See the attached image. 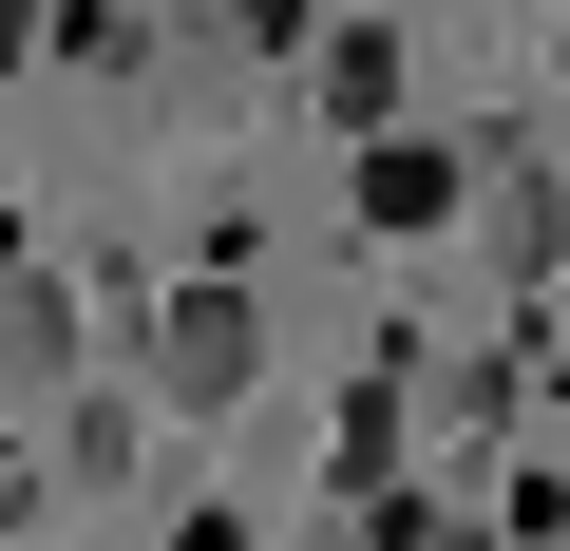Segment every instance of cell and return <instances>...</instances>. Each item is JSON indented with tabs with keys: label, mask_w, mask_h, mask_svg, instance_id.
<instances>
[{
	"label": "cell",
	"mask_w": 570,
	"mask_h": 551,
	"mask_svg": "<svg viewBox=\"0 0 570 551\" xmlns=\"http://www.w3.org/2000/svg\"><path fill=\"white\" fill-rule=\"evenodd\" d=\"M0 381H20V400L77 381V266L58 247H20V286H0Z\"/></svg>",
	"instance_id": "obj_2"
},
{
	"label": "cell",
	"mask_w": 570,
	"mask_h": 551,
	"mask_svg": "<svg viewBox=\"0 0 570 551\" xmlns=\"http://www.w3.org/2000/svg\"><path fill=\"white\" fill-rule=\"evenodd\" d=\"M419 551H513V532H419Z\"/></svg>",
	"instance_id": "obj_6"
},
{
	"label": "cell",
	"mask_w": 570,
	"mask_h": 551,
	"mask_svg": "<svg viewBox=\"0 0 570 551\" xmlns=\"http://www.w3.org/2000/svg\"><path fill=\"white\" fill-rule=\"evenodd\" d=\"M475 228H494V266H551V247H570V209H551L532 171H494V209H475Z\"/></svg>",
	"instance_id": "obj_5"
},
{
	"label": "cell",
	"mask_w": 570,
	"mask_h": 551,
	"mask_svg": "<svg viewBox=\"0 0 570 551\" xmlns=\"http://www.w3.org/2000/svg\"><path fill=\"white\" fill-rule=\"evenodd\" d=\"M456 190H494V171H456V152H419V134H362V228H438Z\"/></svg>",
	"instance_id": "obj_4"
},
{
	"label": "cell",
	"mask_w": 570,
	"mask_h": 551,
	"mask_svg": "<svg viewBox=\"0 0 570 551\" xmlns=\"http://www.w3.org/2000/svg\"><path fill=\"white\" fill-rule=\"evenodd\" d=\"M400 96H419L400 20H343V39H324V115H343V134H400Z\"/></svg>",
	"instance_id": "obj_3"
},
{
	"label": "cell",
	"mask_w": 570,
	"mask_h": 551,
	"mask_svg": "<svg viewBox=\"0 0 570 551\" xmlns=\"http://www.w3.org/2000/svg\"><path fill=\"white\" fill-rule=\"evenodd\" d=\"M247 381H266V305H247V286H171V305H153V400H171V419H228Z\"/></svg>",
	"instance_id": "obj_1"
}]
</instances>
